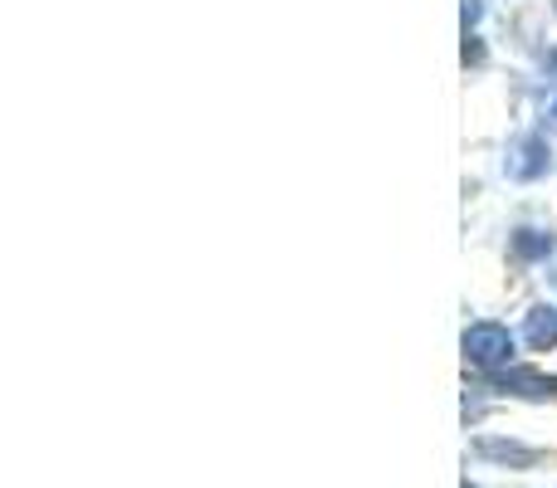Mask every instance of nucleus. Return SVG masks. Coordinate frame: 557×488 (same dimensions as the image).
<instances>
[{
	"label": "nucleus",
	"instance_id": "obj_1",
	"mask_svg": "<svg viewBox=\"0 0 557 488\" xmlns=\"http://www.w3.org/2000/svg\"><path fill=\"white\" fill-rule=\"evenodd\" d=\"M465 347V362L474 366V372H504V366L513 362V333L504 323H470L460 337Z\"/></svg>",
	"mask_w": 557,
	"mask_h": 488
},
{
	"label": "nucleus",
	"instance_id": "obj_2",
	"mask_svg": "<svg viewBox=\"0 0 557 488\" xmlns=\"http://www.w3.org/2000/svg\"><path fill=\"white\" fill-rule=\"evenodd\" d=\"M548 142H543L539 133H529V137H519V142L509 147V176L513 182H539L543 172H548Z\"/></svg>",
	"mask_w": 557,
	"mask_h": 488
},
{
	"label": "nucleus",
	"instance_id": "obj_3",
	"mask_svg": "<svg viewBox=\"0 0 557 488\" xmlns=\"http://www.w3.org/2000/svg\"><path fill=\"white\" fill-rule=\"evenodd\" d=\"M474 454H480V460H494V464H509V470H533V464H539V450H533V445L494 440V435L474 440Z\"/></svg>",
	"mask_w": 557,
	"mask_h": 488
},
{
	"label": "nucleus",
	"instance_id": "obj_4",
	"mask_svg": "<svg viewBox=\"0 0 557 488\" xmlns=\"http://www.w3.org/2000/svg\"><path fill=\"white\" fill-rule=\"evenodd\" d=\"M523 342L533 352H553L557 347V308H533L529 323H523Z\"/></svg>",
	"mask_w": 557,
	"mask_h": 488
},
{
	"label": "nucleus",
	"instance_id": "obj_5",
	"mask_svg": "<svg viewBox=\"0 0 557 488\" xmlns=\"http://www.w3.org/2000/svg\"><path fill=\"white\" fill-rule=\"evenodd\" d=\"M548 235H543V230H519V235H513V254H519V259H539V254H548Z\"/></svg>",
	"mask_w": 557,
	"mask_h": 488
},
{
	"label": "nucleus",
	"instance_id": "obj_6",
	"mask_svg": "<svg viewBox=\"0 0 557 488\" xmlns=\"http://www.w3.org/2000/svg\"><path fill=\"white\" fill-rule=\"evenodd\" d=\"M480 10H484V5H480V0H465V29H470V25H474V20H480Z\"/></svg>",
	"mask_w": 557,
	"mask_h": 488
},
{
	"label": "nucleus",
	"instance_id": "obj_7",
	"mask_svg": "<svg viewBox=\"0 0 557 488\" xmlns=\"http://www.w3.org/2000/svg\"><path fill=\"white\" fill-rule=\"evenodd\" d=\"M465 488H480V484H465Z\"/></svg>",
	"mask_w": 557,
	"mask_h": 488
}]
</instances>
